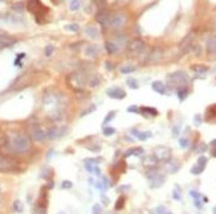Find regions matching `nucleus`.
<instances>
[{
	"label": "nucleus",
	"instance_id": "f257e3e1",
	"mask_svg": "<svg viewBox=\"0 0 216 214\" xmlns=\"http://www.w3.org/2000/svg\"><path fill=\"white\" fill-rule=\"evenodd\" d=\"M29 147H31V142L27 135L19 134L12 139V148L18 153H24V152L29 150Z\"/></svg>",
	"mask_w": 216,
	"mask_h": 214
},
{
	"label": "nucleus",
	"instance_id": "f03ea898",
	"mask_svg": "<svg viewBox=\"0 0 216 214\" xmlns=\"http://www.w3.org/2000/svg\"><path fill=\"white\" fill-rule=\"evenodd\" d=\"M127 21V17L123 15V13H114L113 16L109 17V25L113 28H122Z\"/></svg>",
	"mask_w": 216,
	"mask_h": 214
},
{
	"label": "nucleus",
	"instance_id": "7ed1b4c3",
	"mask_svg": "<svg viewBox=\"0 0 216 214\" xmlns=\"http://www.w3.org/2000/svg\"><path fill=\"white\" fill-rule=\"evenodd\" d=\"M144 48V43L142 40H134L131 44L129 45V53L133 56H137L143 50Z\"/></svg>",
	"mask_w": 216,
	"mask_h": 214
},
{
	"label": "nucleus",
	"instance_id": "20e7f679",
	"mask_svg": "<svg viewBox=\"0 0 216 214\" xmlns=\"http://www.w3.org/2000/svg\"><path fill=\"white\" fill-rule=\"evenodd\" d=\"M65 132V128H60V127H52L49 131H47V139L49 140H55L58 139L60 136H62Z\"/></svg>",
	"mask_w": 216,
	"mask_h": 214
},
{
	"label": "nucleus",
	"instance_id": "39448f33",
	"mask_svg": "<svg viewBox=\"0 0 216 214\" xmlns=\"http://www.w3.org/2000/svg\"><path fill=\"white\" fill-rule=\"evenodd\" d=\"M107 95L110 98H114V99H123L126 97V93L122 89H119V87H113V89L107 90Z\"/></svg>",
	"mask_w": 216,
	"mask_h": 214
},
{
	"label": "nucleus",
	"instance_id": "423d86ee",
	"mask_svg": "<svg viewBox=\"0 0 216 214\" xmlns=\"http://www.w3.org/2000/svg\"><path fill=\"white\" fill-rule=\"evenodd\" d=\"M155 156L158 157V160L169 161L170 156H171V151H170L169 148H157V151H155Z\"/></svg>",
	"mask_w": 216,
	"mask_h": 214
},
{
	"label": "nucleus",
	"instance_id": "0eeeda50",
	"mask_svg": "<svg viewBox=\"0 0 216 214\" xmlns=\"http://www.w3.org/2000/svg\"><path fill=\"white\" fill-rule=\"evenodd\" d=\"M32 137H33V140H36V142H44V140L47 139V131L42 128H36L32 134Z\"/></svg>",
	"mask_w": 216,
	"mask_h": 214
},
{
	"label": "nucleus",
	"instance_id": "6e6552de",
	"mask_svg": "<svg viewBox=\"0 0 216 214\" xmlns=\"http://www.w3.org/2000/svg\"><path fill=\"white\" fill-rule=\"evenodd\" d=\"M27 7L32 13H37L39 7H42V5H41V3H40V0H29Z\"/></svg>",
	"mask_w": 216,
	"mask_h": 214
},
{
	"label": "nucleus",
	"instance_id": "1a4fd4ad",
	"mask_svg": "<svg viewBox=\"0 0 216 214\" xmlns=\"http://www.w3.org/2000/svg\"><path fill=\"white\" fill-rule=\"evenodd\" d=\"M96 20H97L99 24L106 25L107 22H109V16H107V13L105 12V11H99L98 15L96 16Z\"/></svg>",
	"mask_w": 216,
	"mask_h": 214
},
{
	"label": "nucleus",
	"instance_id": "9d476101",
	"mask_svg": "<svg viewBox=\"0 0 216 214\" xmlns=\"http://www.w3.org/2000/svg\"><path fill=\"white\" fill-rule=\"evenodd\" d=\"M13 44H15V38L9 37V36H5V35H0V45H3V46H11Z\"/></svg>",
	"mask_w": 216,
	"mask_h": 214
},
{
	"label": "nucleus",
	"instance_id": "9b49d317",
	"mask_svg": "<svg viewBox=\"0 0 216 214\" xmlns=\"http://www.w3.org/2000/svg\"><path fill=\"white\" fill-rule=\"evenodd\" d=\"M215 50H216V36H211L207 40V52L214 53Z\"/></svg>",
	"mask_w": 216,
	"mask_h": 214
},
{
	"label": "nucleus",
	"instance_id": "f8f14e48",
	"mask_svg": "<svg viewBox=\"0 0 216 214\" xmlns=\"http://www.w3.org/2000/svg\"><path fill=\"white\" fill-rule=\"evenodd\" d=\"M153 90L159 93V94H164L166 93V86L161 81H155V82H153Z\"/></svg>",
	"mask_w": 216,
	"mask_h": 214
},
{
	"label": "nucleus",
	"instance_id": "ddd939ff",
	"mask_svg": "<svg viewBox=\"0 0 216 214\" xmlns=\"http://www.w3.org/2000/svg\"><path fill=\"white\" fill-rule=\"evenodd\" d=\"M163 184H164V176H162V174H158L155 179L151 180V188H159Z\"/></svg>",
	"mask_w": 216,
	"mask_h": 214
},
{
	"label": "nucleus",
	"instance_id": "4468645a",
	"mask_svg": "<svg viewBox=\"0 0 216 214\" xmlns=\"http://www.w3.org/2000/svg\"><path fill=\"white\" fill-rule=\"evenodd\" d=\"M85 33H86L88 36H89L90 38H97L98 37V30L96 27H92V25H89V27L85 28Z\"/></svg>",
	"mask_w": 216,
	"mask_h": 214
},
{
	"label": "nucleus",
	"instance_id": "2eb2a0df",
	"mask_svg": "<svg viewBox=\"0 0 216 214\" xmlns=\"http://www.w3.org/2000/svg\"><path fill=\"white\" fill-rule=\"evenodd\" d=\"M106 49H107V52L110 53V54H113V53H115V52H118V49H119V46L117 44H115V41H107L106 43Z\"/></svg>",
	"mask_w": 216,
	"mask_h": 214
},
{
	"label": "nucleus",
	"instance_id": "dca6fc26",
	"mask_svg": "<svg viewBox=\"0 0 216 214\" xmlns=\"http://www.w3.org/2000/svg\"><path fill=\"white\" fill-rule=\"evenodd\" d=\"M158 163V157L155 156H151V157H147L146 160L143 159V164L144 165H147V167H155V164Z\"/></svg>",
	"mask_w": 216,
	"mask_h": 214
},
{
	"label": "nucleus",
	"instance_id": "f3484780",
	"mask_svg": "<svg viewBox=\"0 0 216 214\" xmlns=\"http://www.w3.org/2000/svg\"><path fill=\"white\" fill-rule=\"evenodd\" d=\"M85 54L89 56V57H94V56L97 54V46H94V45H89V46L85 49Z\"/></svg>",
	"mask_w": 216,
	"mask_h": 214
},
{
	"label": "nucleus",
	"instance_id": "a211bd4d",
	"mask_svg": "<svg viewBox=\"0 0 216 214\" xmlns=\"http://www.w3.org/2000/svg\"><path fill=\"white\" fill-rule=\"evenodd\" d=\"M142 153H143V148L138 147V148H131L130 151H127L126 153H125V156L129 157V156H131V155H142Z\"/></svg>",
	"mask_w": 216,
	"mask_h": 214
},
{
	"label": "nucleus",
	"instance_id": "6ab92c4d",
	"mask_svg": "<svg viewBox=\"0 0 216 214\" xmlns=\"http://www.w3.org/2000/svg\"><path fill=\"white\" fill-rule=\"evenodd\" d=\"M180 168V165L177 164V163H172L170 161L169 164H167V169H169L170 173H175V172H178V169Z\"/></svg>",
	"mask_w": 216,
	"mask_h": 214
},
{
	"label": "nucleus",
	"instance_id": "aec40b11",
	"mask_svg": "<svg viewBox=\"0 0 216 214\" xmlns=\"http://www.w3.org/2000/svg\"><path fill=\"white\" fill-rule=\"evenodd\" d=\"M178 95H179V99L184 100V99H186V97L188 95V90L183 89V87H180V89H178Z\"/></svg>",
	"mask_w": 216,
	"mask_h": 214
},
{
	"label": "nucleus",
	"instance_id": "412c9836",
	"mask_svg": "<svg viewBox=\"0 0 216 214\" xmlns=\"http://www.w3.org/2000/svg\"><path fill=\"white\" fill-rule=\"evenodd\" d=\"M137 137L139 140H147L149 137H151V132L150 131H146V132H138Z\"/></svg>",
	"mask_w": 216,
	"mask_h": 214
},
{
	"label": "nucleus",
	"instance_id": "4be33fe9",
	"mask_svg": "<svg viewBox=\"0 0 216 214\" xmlns=\"http://www.w3.org/2000/svg\"><path fill=\"white\" fill-rule=\"evenodd\" d=\"M142 112H147V114H150L151 116H155V115H158V111L155 108H151V107H143L142 108Z\"/></svg>",
	"mask_w": 216,
	"mask_h": 214
},
{
	"label": "nucleus",
	"instance_id": "5701e85b",
	"mask_svg": "<svg viewBox=\"0 0 216 214\" xmlns=\"http://www.w3.org/2000/svg\"><path fill=\"white\" fill-rule=\"evenodd\" d=\"M102 132H104L105 136H110V135L115 134V128H114V127H104Z\"/></svg>",
	"mask_w": 216,
	"mask_h": 214
},
{
	"label": "nucleus",
	"instance_id": "b1692460",
	"mask_svg": "<svg viewBox=\"0 0 216 214\" xmlns=\"http://www.w3.org/2000/svg\"><path fill=\"white\" fill-rule=\"evenodd\" d=\"M69 7H70V9H72V11H78V8H80V0H70Z\"/></svg>",
	"mask_w": 216,
	"mask_h": 214
},
{
	"label": "nucleus",
	"instance_id": "393cba45",
	"mask_svg": "<svg viewBox=\"0 0 216 214\" xmlns=\"http://www.w3.org/2000/svg\"><path fill=\"white\" fill-rule=\"evenodd\" d=\"M203 171H204V168L200 167V165H198V164L194 165V167L191 168V173H192V174H200Z\"/></svg>",
	"mask_w": 216,
	"mask_h": 214
},
{
	"label": "nucleus",
	"instance_id": "a878e982",
	"mask_svg": "<svg viewBox=\"0 0 216 214\" xmlns=\"http://www.w3.org/2000/svg\"><path fill=\"white\" fill-rule=\"evenodd\" d=\"M125 205V197H119V198L117 200V204H115V210H121L122 207H123Z\"/></svg>",
	"mask_w": 216,
	"mask_h": 214
},
{
	"label": "nucleus",
	"instance_id": "bb28decb",
	"mask_svg": "<svg viewBox=\"0 0 216 214\" xmlns=\"http://www.w3.org/2000/svg\"><path fill=\"white\" fill-rule=\"evenodd\" d=\"M172 198L174 200H180L182 197H180V189H179V185H175V190H174V193H172Z\"/></svg>",
	"mask_w": 216,
	"mask_h": 214
},
{
	"label": "nucleus",
	"instance_id": "cd10ccee",
	"mask_svg": "<svg viewBox=\"0 0 216 214\" xmlns=\"http://www.w3.org/2000/svg\"><path fill=\"white\" fill-rule=\"evenodd\" d=\"M53 52H55V46L53 45H47V48H45V56L49 57V56L53 54Z\"/></svg>",
	"mask_w": 216,
	"mask_h": 214
},
{
	"label": "nucleus",
	"instance_id": "c85d7f7f",
	"mask_svg": "<svg viewBox=\"0 0 216 214\" xmlns=\"http://www.w3.org/2000/svg\"><path fill=\"white\" fill-rule=\"evenodd\" d=\"M135 70V67L134 66H123L121 69V72L123 73V74H129V73H133Z\"/></svg>",
	"mask_w": 216,
	"mask_h": 214
},
{
	"label": "nucleus",
	"instance_id": "c756f323",
	"mask_svg": "<svg viewBox=\"0 0 216 214\" xmlns=\"http://www.w3.org/2000/svg\"><path fill=\"white\" fill-rule=\"evenodd\" d=\"M13 209H15L16 212H19V213L23 212V205H21V202H20L19 200H18V201L13 202Z\"/></svg>",
	"mask_w": 216,
	"mask_h": 214
},
{
	"label": "nucleus",
	"instance_id": "7c9ffc66",
	"mask_svg": "<svg viewBox=\"0 0 216 214\" xmlns=\"http://www.w3.org/2000/svg\"><path fill=\"white\" fill-rule=\"evenodd\" d=\"M207 157H204V156H200L198 159V165H200V167H203V168H206V164H207Z\"/></svg>",
	"mask_w": 216,
	"mask_h": 214
},
{
	"label": "nucleus",
	"instance_id": "2f4dec72",
	"mask_svg": "<svg viewBox=\"0 0 216 214\" xmlns=\"http://www.w3.org/2000/svg\"><path fill=\"white\" fill-rule=\"evenodd\" d=\"M65 29L72 30V32H77V30H78V25L77 24H69V25H66V27H65Z\"/></svg>",
	"mask_w": 216,
	"mask_h": 214
},
{
	"label": "nucleus",
	"instance_id": "473e14b6",
	"mask_svg": "<svg viewBox=\"0 0 216 214\" xmlns=\"http://www.w3.org/2000/svg\"><path fill=\"white\" fill-rule=\"evenodd\" d=\"M179 144H180L183 148H186L187 145H188V139H187V137H180V139H179Z\"/></svg>",
	"mask_w": 216,
	"mask_h": 214
},
{
	"label": "nucleus",
	"instance_id": "72a5a7b5",
	"mask_svg": "<svg viewBox=\"0 0 216 214\" xmlns=\"http://www.w3.org/2000/svg\"><path fill=\"white\" fill-rule=\"evenodd\" d=\"M114 115H115V112L114 111H112V112H109V114H107V116L105 118V120H104V124H106L107 122H110V120L113 119V118H114Z\"/></svg>",
	"mask_w": 216,
	"mask_h": 214
},
{
	"label": "nucleus",
	"instance_id": "f704fd0d",
	"mask_svg": "<svg viewBox=\"0 0 216 214\" xmlns=\"http://www.w3.org/2000/svg\"><path fill=\"white\" fill-rule=\"evenodd\" d=\"M23 9H24V5H23V3H18V4L13 5V11H18V12H23Z\"/></svg>",
	"mask_w": 216,
	"mask_h": 214
},
{
	"label": "nucleus",
	"instance_id": "c9c22d12",
	"mask_svg": "<svg viewBox=\"0 0 216 214\" xmlns=\"http://www.w3.org/2000/svg\"><path fill=\"white\" fill-rule=\"evenodd\" d=\"M127 83L130 85V87H131V89H138V87H139L138 86V82L135 80H129V81H127Z\"/></svg>",
	"mask_w": 216,
	"mask_h": 214
},
{
	"label": "nucleus",
	"instance_id": "e433bc0d",
	"mask_svg": "<svg viewBox=\"0 0 216 214\" xmlns=\"http://www.w3.org/2000/svg\"><path fill=\"white\" fill-rule=\"evenodd\" d=\"M72 187H73V184L70 181H62V184H61L62 189H69V188H72Z\"/></svg>",
	"mask_w": 216,
	"mask_h": 214
},
{
	"label": "nucleus",
	"instance_id": "4c0bfd02",
	"mask_svg": "<svg viewBox=\"0 0 216 214\" xmlns=\"http://www.w3.org/2000/svg\"><path fill=\"white\" fill-rule=\"evenodd\" d=\"M155 213H157V214H167V212H166V207L162 206V205H161V206H158L157 209H155Z\"/></svg>",
	"mask_w": 216,
	"mask_h": 214
},
{
	"label": "nucleus",
	"instance_id": "58836bf2",
	"mask_svg": "<svg viewBox=\"0 0 216 214\" xmlns=\"http://www.w3.org/2000/svg\"><path fill=\"white\" fill-rule=\"evenodd\" d=\"M93 212H94V214H101V212H102L101 206H99L98 204H96L94 206H93Z\"/></svg>",
	"mask_w": 216,
	"mask_h": 214
},
{
	"label": "nucleus",
	"instance_id": "ea45409f",
	"mask_svg": "<svg viewBox=\"0 0 216 214\" xmlns=\"http://www.w3.org/2000/svg\"><path fill=\"white\" fill-rule=\"evenodd\" d=\"M127 111H129V112H137V114H138V112H141V110H139L137 106H130L129 108H127Z\"/></svg>",
	"mask_w": 216,
	"mask_h": 214
},
{
	"label": "nucleus",
	"instance_id": "a19ab883",
	"mask_svg": "<svg viewBox=\"0 0 216 214\" xmlns=\"http://www.w3.org/2000/svg\"><path fill=\"white\" fill-rule=\"evenodd\" d=\"M98 82H99V78L97 77V75H96V77H94V80H93V81H90V86H92V87H96V86L98 85Z\"/></svg>",
	"mask_w": 216,
	"mask_h": 214
},
{
	"label": "nucleus",
	"instance_id": "79ce46f5",
	"mask_svg": "<svg viewBox=\"0 0 216 214\" xmlns=\"http://www.w3.org/2000/svg\"><path fill=\"white\" fill-rule=\"evenodd\" d=\"M192 69H194L195 72H207V67L206 66H194Z\"/></svg>",
	"mask_w": 216,
	"mask_h": 214
},
{
	"label": "nucleus",
	"instance_id": "37998d69",
	"mask_svg": "<svg viewBox=\"0 0 216 214\" xmlns=\"http://www.w3.org/2000/svg\"><path fill=\"white\" fill-rule=\"evenodd\" d=\"M190 194H191V196L194 197L195 200H196V198H199V197H200V194H199V193L196 192V190H191V192H190Z\"/></svg>",
	"mask_w": 216,
	"mask_h": 214
},
{
	"label": "nucleus",
	"instance_id": "c03bdc74",
	"mask_svg": "<svg viewBox=\"0 0 216 214\" xmlns=\"http://www.w3.org/2000/svg\"><path fill=\"white\" fill-rule=\"evenodd\" d=\"M194 122H195V124H200L201 123V119H200V116H199V115H196V116H195V119H194Z\"/></svg>",
	"mask_w": 216,
	"mask_h": 214
},
{
	"label": "nucleus",
	"instance_id": "a18cd8bd",
	"mask_svg": "<svg viewBox=\"0 0 216 214\" xmlns=\"http://www.w3.org/2000/svg\"><path fill=\"white\" fill-rule=\"evenodd\" d=\"M179 131H180V129H179V127H174V129H172V135H174V136H178Z\"/></svg>",
	"mask_w": 216,
	"mask_h": 214
},
{
	"label": "nucleus",
	"instance_id": "49530a36",
	"mask_svg": "<svg viewBox=\"0 0 216 214\" xmlns=\"http://www.w3.org/2000/svg\"><path fill=\"white\" fill-rule=\"evenodd\" d=\"M106 69H107V70L114 69V65H113L112 62H109V61H107V62H106Z\"/></svg>",
	"mask_w": 216,
	"mask_h": 214
},
{
	"label": "nucleus",
	"instance_id": "de8ad7c7",
	"mask_svg": "<svg viewBox=\"0 0 216 214\" xmlns=\"http://www.w3.org/2000/svg\"><path fill=\"white\" fill-rule=\"evenodd\" d=\"M195 206H196V207H199V209H200V207H201V202H200V201H199V200H198V198H196V200H195Z\"/></svg>",
	"mask_w": 216,
	"mask_h": 214
},
{
	"label": "nucleus",
	"instance_id": "09e8293b",
	"mask_svg": "<svg viewBox=\"0 0 216 214\" xmlns=\"http://www.w3.org/2000/svg\"><path fill=\"white\" fill-rule=\"evenodd\" d=\"M90 151H93V152H98V151H99V147H98V145H96V147H90Z\"/></svg>",
	"mask_w": 216,
	"mask_h": 214
},
{
	"label": "nucleus",
	"instance_id": "8fccbe9b",
	"mask_svg": "<svg viewBox=\"0 0 216 214\" xmlns=\"http://www.w3.org/2000/svg\"><path fill=\"white\" fill-rule=\"evenodd\" d=\"M206 148H207V145L204 144V143H203V144H200V151H201V152L206 151Z\"/></svg>",
	"mask_w": 216,
	"mask_h": 214
},
{
	"label": "nucleus",
	"instance_id": "3c124183",
	"mask_svg": "<svg viewBox=\"0 0 216 214\" xmlns=\"http://www.w3.org/2000/svg\"><path fill=\"white\" fill-rule=\"evenodd\" d=\"M211 155L214 157H216V148H212V150H211Z\"/></svg>",
	"mask_w": 216,
	"mask_h": 214
},
{
	"label": "nucleus",
	"instance_id": "603ef678",
	"mask_svg": "<svg viewBox=\"0 0 216 214\" xmlns=\"http://www.w3.org/2000/svg\"><path fill=\"white\" fill-rule=\"evenodd\" d=\"M212 213H214V214H216V206H214V207H212Z\"/></svg>",
	"mask_w": 216,
	"mask_h": 214
},
{
	"label": "nucleus",
	"instance_id": "864d4df0",
	"mask_svg": "<svg viewBox=\"0 0 216 214\" xmlns=\"http://www.w3.org/2000/svg\"><path fill=\"white\" fill-rule=\"evenodd\" d=\"M211 145H216V140H212V142H211Z\"/></svg>",
	"mask_w": 216,
	"mask_h": 214
},
{
	"label": "nucleus",
	"instance_id": "5fc2aeb1",
	"mask_svg": "<svg viewBox=\"0 0 216 214\" xmlns=\"http://www.w3.org/2000/svg\"><path fill=\"white\" fill-rule=\"evenodd\" d=\"M52 1L55 3V4H58V3H60V0H52Z\"/></svg>",
	"mask_w": 216,
	"mask_h": 214
},
{
	"label": "nucleus",
	"instance_id": "6e6d98bb",
	"mask_svg": "<svg viewBox=\"0 0 216 214\" xmlns=\"http://www.w3.org/2000/svg\"><path fill=\"white\" fill-rule=\"evenodd\" d=\"M167 214H172V213H170V212H167Z\"/></svg>",
	"mask_w": 216,
	"mask_h": 214
},
{
	"label": "nucleus",
	"instance_id": "4d7b16f0",
	"mask_svg": "<svg viewBox=\"0 0 216 214\" xmlns=\"http://www.w3.org/2000/svg\"><path fill=\"white\" fill-rule=\"evenodd\" d=\"M58 214H64V213H58Z\"/></svg>",
	"mask_w": 216,
	"mask_h": 214
},
{
	"label": "nucleus",
	"instance_id": "13d9d810",
	"mask_svg": "<svg viewBox=\"0 0 216 214\" xmlns=\"http://www.w3.org/2000/svg\"><path fill=\"white\" fill-rule=\"evenodd\" d=\"M0 1H1V0H0Z\"/></svg>",
	"mask_w": 216,
	"mask_h": 214
},
{
	"label": "nucleus",
	"instance_id": "bf43d9fd",
	"mask_svg": "<svg viewBox=\"0 0 216 214\" xmlns=\"http://www.w3.org/2000/svg\"><path fill=\"white\" fill-rule=\"evenodd\" d=\"M0 190H1V189H0Z\"/></svg>",
	"mask_w": 216,
	"mask_h": 214
}]
</instances>
